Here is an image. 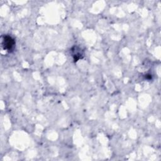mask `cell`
<instances>
[{"instance_id": "cell-1", "label": "cell", "mask_w": 161, "mask_h": 161, "mask_svg": "<svg viewBox=\"0 0 161 161\" xmlns=\"http://www.w3.org/2000/svg\"><path fill=\"white\" fill-rule=\"evenodd\" d=\"M3 45L4 49L8 51H11L15 45V41L11 36L5 35L3 38Z\"/></svg>"}, {"instance_id": "cell-2", "label": "cell", "mask_w": 161, "mask_h": 161, "mask_svg": "<svg viewBox=\"0 0 161 161\" xmlns=\"http://www.w3.org/2000/svg\"><path fill=\"white\" fill-rule=\"evenodd\" d=\"M71 50L72 52V56H73L74 62L77 61L79 59H80L82 57V53H81V50L79 47H74L71 49Z\"/></svg>"}]
</instances>
